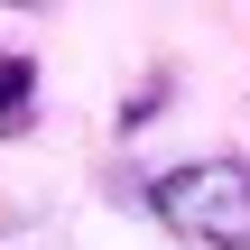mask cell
<instances>
[{"label": "cell", "mask_w": 250, "mask_h": 250, "mask_svg": "<svg viewBox=\"0 0 250 250\" xmlns=\"http://www.w3.org/2000/svg\"><path fill=\"white\" fill-rule=\"evenodd\" d=\"M148 213L195 250H250V167L241 158H195L148 176Z\"/></svg>", "instance_id": "6da1fadb"}, {"label": "cell", "mask_w": 250, "mask_h": 250, "mask_svg": "<svg viewBox=\"0 0 250 250\" xmlns=\"http://www.w3.org/2000/svg\"><path fill=\"white\" fill-rule=\"evenodd\" d=\"M28 130H37V65L0 46V139H28Z\"/></svg>", "instance_id": "7a4b0ae2"}]
</instances>
